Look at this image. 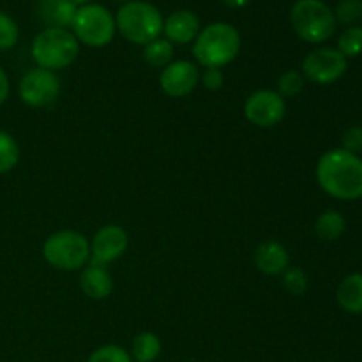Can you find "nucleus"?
I'll list each match as a JSON object with an SVG mask.
<instances>
[{"instance_id":"nucleus-1","label":"nucleus","mask_w":362,"mask_h":362,"mask_svg":"<svg viewBox=\"0 0 362 362\" xmlns=\"http://www.w3.org/2000/svg\"><path fill=\"white\" fill-rule=\"evenodd\" d=\"M318 186L336 200L362 198V159L345 148H332L317 163Z\"/></svg>"},{"instance_id":"nucleus-2","label":"nucleus","mask_w":362,"mask_h":362,"mask_svg":"<svg viewBox=\"0 0 362 362\" xmlns=\"http://www.w3.org/2000/svg\"><path fill=\"white\" fill-rule=\"evenodd\" d=\"M240 52V34L233 25L216 21L207 25L194 39L193 55L200 66L221 67L228 66Z\"/></svg>"},{"instance_id":"nucleus-3","label":"nucleus","mask_w":362,"mask_h":362,"mask_svg":"<svg viewBox=\"0 0 362 362\" xmlns=\"http://www.w3.org/2000/svg\"><path fill=\"white\" fill-rule=\"evenodd\" d=\"M117 30L126 41L145 46L163 34L161 11L145 0H129L122 4L115 16Z\"/></svg>"},{"instance_id":"nucleus-4","label":"nucleus","mask_w":362,"mask_h":362,"mask_svg":"<svg viewBox=\"0 0 362 362\" xmlns=\"http://www.w3.org/2000/svg\"><path fill=\"white\" fill-rule=\"evenodd\" d=\"M30 53L37 67L57 73L78 59L80 42L67 28H45L32 41Z\"/></svg>"},{"instance_id":"nucleus-5","label":"nucleus","mask_w":362,"mask_h":362,"mask_svg":"<svg viewBox=\"0 0 362 362\" xmlns=\"http://www.w3.org/2000/svg\"><path fill=\"white\" fill-rule=\"evenodd\" d=\"M290 25L303 41L320 45L334 34V11L322 0H297L290 9Z\"/></svg>"},{"instance_id":"nucleus-6","label":"nucleus","mask_w":362,"mask_h":362,"mask_svg":"<svg viewBox=\"0 0 362 362\" xmlns=\"http://www.w3.org/2000/svg\"><path fill=\"white\" fill-rule=\"evenodd\" d=\"M42 257L53 269L67 272L80 271L90 260V243L83 233L60 230L45 240Z\"/></svg>"},{"instance_id":"nucleus-7","label":"nucleus","mask_w":362,"mask_h":362,"mask_svg":"<svg viewBox=\"0 0 362 362\" xmlns=\"http://www.w3.org/2000/svg\"><path fill=\"white\" fill-rule=\"evenodd\" d=\"M71 28L80 45L103 48L115 37V16L105 6L92 2L78 7Z\"/></svg>"},{"instance_id":"nucleus-8","label":"nucleus","mask_w":362,"mask_h":362,"mask_svg":"<svg viewBox=\"0 0 362 362\" xmlns=\"http://www.w3.org/2000/svg\"><path fill=\"white\" fill-rule=\"evenodd\" d=\"M62 90V81L53 71L35 67L25 73L18 85L20 99L32 108H46L59 99Z\"/></svg>"},{"instance_id":"nucleus-9","label":"nucleus","mask_w":362,"mask_h":362,"mask_svg":"<svg viewBox=\"0 0 362 362\" xmlns=\"http://www.w3.org/2000/svg\"><path fill=\"white\" fill-rule=\"evenodd\" d=\"M349 60L336 48H318L308 53L300 66L306 80L317 85H331L346 73Z\"/></svg>"},{"instance_id":"nucleus-10","label":"nucleus","mask_w":362,"mask_h":362,"mask_svg":"<svg viewBox=\"0 0 362 362\" xmlns=\"http://www.w3.org/2000/svg\"><path fill=\"white\" fill-rule=\"evenodd\" d=\"M285 115L286 101L271 88H260L253 92L244 103V117L253 126L262 127V129L278 126L285 119Z\"/></svg>"},{"instance_id":"nucleus-11","label":"nucleus","mask_w":362,"mask_h":362,"mask_svg":"<svg viewBox=\"0 0 362 362\" xmlns=\"http://www.w3.org/2000/svg\"><path fill=\"white\" fill-rule=\"evenodd\" d=\"M127 244H129V237L122 226H101L90 240V260H88V264L105 265L106 267L126 253Z\"/></svg>"},{"instance_id":"nucleus-12","label":"nucleus","mask_w":362,"mask_h":362,"mask_svg":"<svg viewBox=\"0 0 362 362\" xmlns=\"http://www.w3.org/2000/svg\"><path fill=\"white\" fill-rule=\"evenodd\" d=\"M200 83V71L191 60L170 62L159 74V87L170 98H186Z\"/></svg>"},{"instance_id":"nucleus-13","label":"nucleus","mask_w":362,"mask_h":362,"mask_svg":"<svg viewBox=\"0 0 362 362\" xmlns=\"http://www.w3.org/2000/svg\"><path fill=\"white\" fill-rule=\"evenodd\" d=\"M163 32L172 45H187L200 34V20L193 11H173L165 20Z\"/></svg>"},{"instance_id":"nucleus-14","label":"nucleus","mask_w":362,"mask_h":362,"mask_svg":"<svg viewBox=\"0 0 362 362\" xmlns=\"http://www.w3.org/2000/svg\"><path fill=\"white\" fill-rule=\"evenodd\" d=\"M255 265L267 276H279L290 267V255L278 240H265L255 250Z\"/></svg>"},{"instance_id":"nucleus-15","label":"nucleus","mask_w":362,"mask_h":362,"mask_svg":"<svg viewBox=\"0 0 362 362\" xmlns=\"http://www.w3.org/2000/svg\"><path fill=\"white\" fill-rule=\"evenodd\" d=\"M80 288L88 299L103 300L112 296L113 279L105 265L88 264L80 274Z\"/></svg>"},{"instance_id":"nucleus-16","label":"nucleus","mask_w":362,"mask_h":362,"mask_svg":"<svg viewBox=\"0 0 362 362\" xmlns=\"http://www.w3.org/2000/svg\"><path fill=\"white\" fill-rule=\"evenodd\" d=\"M78 6L73 0H37V14L46 28L71 27Z\"/></svg>"},{"instance_id":"nucleus-17","label":"nucleus","mask_w":362,"mask_h":362,"mask_svg":"<svg viewBox=\"0 0 362 362\" xmlns=\"http://www.w3.org/2000/svg\"><path fill=\"white\" fill-rule=\"evenodd\" d=\"M336 299L341 310L352 315H362V272L350 274L339 283Z\"/></svg>"},{"instance_id":"nucleus-18","label":"nucleus","mask_w":362,"mask_h":362,"mask_svg":"<svg viewBox=\"0 0 362 362\" xmlns=\"http://www.w3.org/2000/svg\"><path fill=\"white\" fill-rule=\"evenodd\" d=\"M345 230L346 219L338 211L322 212L318 216L317 223H315V232H317L318 239L325 240V243H334V240H338L345 233Z\"/></svg>"},{"instance_id":"nucleus-19","label":"nucleus","mask_w":362,"mask_h":362,"mask_svg":"<svg viewBox=\"0 0 362 362\" xmlns=\"http://www.w3.org/2000/svg\"><path fill=\"white\" fill-rule=\"evenodd\" d=\"M161 354V339L154 332H140L133 339L131 359L136 362H154Z\"/></svg>"},{"instance_id":"nucleus-20","label":"nucleus","mask_w":362,"mask_h":362,"mask_svg":"<svg viewBox=\"0 0 362 362\" xmlns=\"http://www.w3.org/2000/svg\"><path fill=\"white\" fill-rule=\"evenodd\" d=\"M173 59V45L166 37H158L144 46V60L151 67L165 69Z\"/></svg>"},{"instance_id":"nucleus-21","label":"nucleus","mask_w":362,"mask_h":362,"mask_svg":"<svg viewBox=\"0 0 362 362\" xmlns=\"http://www.w3.org/2000/svg\"><path fill=\"white\" fill-rule=\"evenodd\" d=\"M20 163V145L13 134L0 129V175L9 173Z\"/></svg>"},{"instance_id":"nucleus-22","label":"nucleus","mask_w":362,"mask_h":362,"mask_svg":"<svg viewBox=\"0 0 362 362\" xmlns=\"http://www.w3.org/2000/svg\"><path fill=\"white\" fill-rule=\"evenodd\" d=\"M338 49L346 60L362 53V27H349L338 39Z\"/></svg>"},{"instance_id":"nucleus-23","label":"nucleus","mask_w":362,"mask_h":362,"mask_svg":"<svg viewBox=\"0 0 362 362\" xmlns=\"http://www.w3.org/2000/svg\"><path fill=\"white\" fill-rule=\"evenodd\" d=\"M304 83H306V78L303 76V73H300V71L290 69L278 78V81H276L278 90L276 92H278L283 99L296 98V95H299L300 92H303Z\"/></svg>"},{"instance_id":"nucleus-24","label":"nucleus","mask_w":362,"mask_h":362,"mask_svg":"<svg viewBox=\"0 0 362 362\" xmlns=\"http://www.w3.org/2000/svg\"><path fill=\"white\" fill-rule=\"evenodd\" d=\"M336 21L349 27H357L362 21V0H341L334 11Z\"/></svg>"},{"instance_id":"nucleus-25","label":"nucleus","mask_w":362,"mask_h":362,"mask_svg":"<svg viewBox=\"0 0 362 362\" xmlns=\"http://www.w3.org/2000/svg\"><path fill=\"white\" fill-rule=\"evenodd\" d=\"M18 39H20V28L16 21L7 13L0 11V52L14 48Z\"/></svg>"},{"instance_id":"nucleus-26","label":"nucleus","mask_w":362,"mask_h":362,"mask_svg":"<svg viewBox=\"0 0 362 362\" xmlns=\"http://www.w3.org/2000/svg\"><path fill=\"white\" fill-rule=\"evenodd\" d=\"M283 285L292 296H303L308 290V276L300 267H288L283 272Z\"/></svg>"},{"instance_id":"nucleus-27","label":"nucleus","mask_w":362,"mask_h":362,"mask_svg":"<svg viewBox=\"0 0 362 362\" xmlns=\"http://www.w3.org/2000/svg\"><path fill=\"white\" fill-rule=\"evenodd\" d=\"M87 362H133L129 352L119 345H105L101 349L94 350Z\"/></svg>"},{"instance_id":"nucleus-28","label":"nucleus","mask_w":362,"mask_h":362,"mask_svg":"<svg viewBox=\"0 0 362 362\" xmlns=\"http://www.w3.org/2000/svg\"><path fill=\"white\" fill-rule=\"evenodd\" d=\"M343 147L345 151L352 152V154L359 156L362 151V127L361 126H352L343 133Z\"/></svg>"},{"instance_id":"nucleus-29","label":"nucleus","mask_w":362,"mask_h":362,"mask_svg":"<svg viewBox=\"0 0 362 362\" xmlns=\"http://www.w3.org/2000/svg\"><path fill=\"white\" fill-rule=\"evenodd\" d=\"M200 81L207 90H219L225 83V74L218 67H207L204 73L200 74Z\"/></svg>"},{"instance_id":"nucleus-30","label":"nucleus","mask_w":362,"mask_h":362,"mask_svg":"<svg viewBox=\"0 0 362 362\" xmlns=\"http://www.w3.org/2000/svg\"><path fill=\"white\" fill-rule=\"evenodd\" d=\"M11 92V83H9V76H7L6 71L0 67V106L7 101Z\"/></svg>"},{"instance_id":"nucleus-31","label":"nucleus","mask_w":362,"mask_h":362,"mask_svg":"<svg viewBox=\"0 0 362 362\" xmlns=\"http://www.w3.org/2000/svg\"><path fill=\"white\" fill-rule=\"evenodd\" d=\"M223 2H225L228 7H233V9H239V7L247 6V2H250V0H223Z\"/></svg>"},{"instance_id":"nucleus-32","label":"nucleus","mask_w":362,"mask_h":362,"mask_svg":"<svg viewBox=\"0 0 362 362\" xmlns=\"http://www.w3.org/2000/svg\"><path fill=\"white\" fill-rule=\"evenodd\" d=\"M74 4H76L78 7H81V6H87V4H92V0H73Z\"/></svg>"},{"instance_id":"nucleus-33","label":"nucleus","mask_w":362,"mask_h":362,"mask_svg":"<svg viewBox=\"0 0 362 362\" xmlns=\"http://www.w3.org/2000/svg\"><path fill=\"white\" fill-rule=\"evenodd\" d=\"M120 2H124V4H126V2H129V0H120Z\"/></svg>"}]
</instances>
